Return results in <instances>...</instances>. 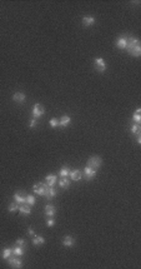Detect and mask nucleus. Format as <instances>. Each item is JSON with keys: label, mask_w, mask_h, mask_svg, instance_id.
<instances>
[{"label": "nucleus", "mask_w": 141, "mask_h": 269, "mask_svg": "<svg viewBox=\"0 0 141 269\" xmlns=\"http://www.w3.org/2000/svg\"><path fill=\"white\" fill-rule=\"evenodd\" d=\"M8 263H9V265H10L11 268H23V262H21V259L16 257V255H14V254H11L10 258H8Z\"/></svg>", "instance_id": "f257e3e1"}, {"label": "nucleus", "mask_w": 141, "mask_h": 269, "mask_svg": "<svg viewBox=\"0 0 141 269\" xmlns=\"http://www.w3.org/2000/svg\"><path fill=\"white\" fill-rule=\"evenodd\" d=\"M101 164H103V160L99 158V157H91L89 160H87V167H90L92 169H95V170H98V169L101 167Z\"/></svg>", "instance_id": "f03ea898"}, {"label": "nucleus", "mask_w": 141, "mask_h": 269, "mask_svg": "<svg viewBox=\"0 0 141 269\" xmlns=\"http://www.w3.org/2000/svg\"><path fill=\"white\" fill-rule=\"evenodd\" d=\"M44 113H45V109H44V107L41 105V104H39L36 103L35 105H34V109H33V115L34 118H40L44 115Z\"/></svg>", "instance_id": "7ed1b4c3"}, {"label": "nucleus", "mask_w": 141, "mask_h": 269, "mask_svg": "<svg viewBox=\"0 0 141 269\" xmlns=\"http://www.w3.org/2000/svg\"><path fill=\"white\" fill-rule=\"evenodd\" d=\"M140 45V40L135 36H128V45H126V50L130 52L134 47H139Z\"/></svg>", "instance_id": "20e7f679"}, {"label": "nucleus", "mask_w": 141, "mask_h": 269, "mask_svg": "<svg viewBox=\"0 0 141 269\" xmlns=\"http://www.w3.org/2000/svg\"><path fill=\"white\" fill-rule=\"evenodd\" d=\"M46 187H47V184H46V183H36L35 185L33 187L34 193L39 194V195H44V193H45Z\"/></svg>", "instance_id": "39448f33"}, {"label": "nucleus", "mask_w": 141, "mask_h": 269, "mask_svg": "<svg viewBox=\"0 0 141 269\" xmlns=\"http://www.w3.org/2000/svg\"><path fill=\"white\" fill-rule=\"evenodd\" d=\"M95 65H96V70L100 73H104L106 70V63L103 58H96L95 59Z\"/></svg>", "instance_id": "423d86ee"}, {"label": "nucleus", "mask_w": 141, "mask_h": 269, "mask_svg": "<svg viewBox=\"0 0 141 269\" xmlns=\"http://www.w3.org/2000/svg\"><path fill=\"white\" fill-rule=\"evenodd\" d=\"M84 175H85V178L87 179V180H91V179H94L95 178V175H96V170L95 169H92V168H90V167H85L84 168Z\"/></svg>", "instance_id": "0eeeda50"}, {"label": "nucleus", "mask_w": 141, "mask_h": 269, "mask_svg": "<svg viewBox=\"0 0 141 269\" xmlns=\"http://www.w3.org/2000/svg\"><path fill=\"white\" fill-rule=\"evenodd\" d=\"M56 194H57V192H56V189L54 187L47 185L46 189H45V193H44V197H45L46 199H51V198H55Z\"/></svg>", "instance_id": "6e6552de"}, {"label": "nucleus", "mask_w": 141, "mask_h": 269, "mask_svg": "<svg viewBox=\"0 0 141 269\" xmlns=\"http://www.w3.org/2000/svg\"><path fill=\"white\" fill-rule=\"evenodd\" d=\"M62 245L66 247V248L74 247L75 245V239L72 238L71 235H65L64 239H62Z\"/></svg>", "instance_id": "1a4fd4ad"}, {"label": "nucleus", "mask_w": 141, "mask_h": 269, "mask_svg": "<svg viewBox=\"0 0 141 269\" xmlns=\"http://www.w3.org/2000/svg\"><path fill=\"white\" fill-rule=\"evenodd\" d=\"M128 45V36H120L116 40V48L118 49H126Z\"/></svg>", "instance_id": "9d476101"}, {"label": "nucleus", "mask_w": 141, "mask_h": 269, "mask_svg": "<svg viewBox=\"0 0 141 269\" xmlns=\"http://www.w3.org/2000/svg\"><path fill=\"white\" fill-rule=\"evenodd\" d=\"M55 213H56V209H55V207L52 205V204H47V205H45V215L47 218L54 217Z\"/></svg>", "instance_id": "9b49d317"}, {"label": "nucleus", "mask_w": 141, "mask_h": 269, "mask_svg": "<svg viewBox=\"0 0 141 269\" xmlns=\"http://www.w3.org/2000/svg\"><path fill=\"white\" fill-rule=\"evenodd\" d=\"M69 177L71 178V180H75V182H77V180H80V179H81V177H82V173H81V170H79V169H75V170L70 172Z\"/></svg>", "instance_id": "f8f14e48"}, {"label": "nucleus", "mask_w": 141, "mask_h": 269, "mask_svg": "<svg viewBox=\"0 0 141 269\" xmlns=\"http://www.w3.org/2000/svg\"><path fill=\"white\" fill-rule=\"evenodd\" d=\"M19 212H20L21 214H25V215H28V214H30V213H31V207H30V205H28L26 203H24V204H19Z\"/></svg>", "instance_id": "ddd939ff"}, {"label": "nucleus", "mask_w": 141, "mask_h": 269, "mask_svg": "<svg viewBox=\"0 0 141 269\" xmlns=\"http://www.w3.org/2000/svg\"><path fill=\"white\" fill-rule=\"evenodd\" d=\"M82 24H84V26H86V28L92 26L95 24V18L94 16H84L82 18Z\"/></svg>", "instance_id": "4468645a"}, {"label": "nucleus", "mask_w": 141, "mask_h": 269, "mask_svg": "<svg viewBox=\"0 0 141 269\" xmlns=\"http://www.w3.org/2000/svg\"><path fill=\"white\" fill-rule=\"evenodd\" d=\"M56 180H57V177L54 175V174H49V175H46V178H45V183L49 187H54V184L56 183Z\"/></svg>", "instance_id": "2eb2a0df"}, {"label": "nucleus", "mask_w": 141, "mask_h": 269, "mask_svg": "<svg viewBox=\"0 0 141 269\" xmlns=\"http://www.w3.org/2000/svg\"><path fill=\"white\" fill-rule=\"evenodd\" d=\"M70 122H71V118H70L69 115H64V117H61V119L59 120V127L65 128V127L69 125Z\"/></svg>", "instance_id": "dca6fc26"}, {"label": "nucleus", "mask_w": 141, "mask_h": 269, "mask_svg": "<svg viewBox=\"0 0 141 269\" xmlns=\"http://www.w3.org/2000/svg\"><path fill=\"white\" fill-rule=\"evenodd\" d=\"M14 200H15L18 204H24L25 203V197H24L23 193L16 192L15 194H14Z\"/></svg>", "instance_id": "f3484780"}, {"label": "nucleus", "mask_w": 141, "mask_h": 269, "mask_svg": "<svg viewBox=\"0 0 141 269\" xmlns=\"http://www.w3.org/2000/svg\"><path fill=\"white\" fill-rule=\"evenodd\" d=\"M45 243V239L44 237L41 235H34V239H33V244L35 247H39V245H43V244Z\"/></svg>", "instance_id": "a211bd4d"}, {"label": "nucleus", "mask_w": 141, "mask_h": 269, "mask_svg": "<svg viewBox=\"0 0 141 269\" xmlns=\"http://www.w3.org/2000/svg\"><path fill=\"white\" fill-rule=\"evenodd\" d=\"M13 99H14V102H16V103H23L24 100H25V94L18 92V93H15L13 95Z\"/></svg>", "instance_id": "6ab92c4d"}, {"label": "nucleus", "mask_w": 141, "mask_h": 269, "mask_svg": "<svg viewBox=\"0 0 141 269\" xmlns=\"http://www.w3.org/2000/svg\"><path fill=\"white\" fill-rule=\"evenodd\" d=\"M59 185H60V188H62V189H67V188L70 187V179L67 178V177L61 178L60 182H59Z\"/></svg>", "instance_id": "aec40b11"}, {"label": "nucleus", "mask_w": 141, "mask_h": 269, "mask_svg": "<svg viewBox=\"0 0 141 269\" xmlns=\"http://www.w3.org/2000/svg\"><path fill=\"white\" fill-rule=\"evenodd\" d=\"M25 203L28 204V205L33 207V205H35L36 199H35V197H34V195H31V194H26V195H25Z\"/></svg>", "instance_id": "412c9836"}, {"label": "nucleus", "mask_w": 141, "mask_h": 269, "mask_svg": "<svg viewBox=\"0 0 141 269\" xmlns=\"http://www.w3.org/2000/svg\"><path fill=\"white\" fill-rule=\"evenodd\" d=\"M129 54H130V55H132V57H135V58H139L141 55V47L140 45L139 47H134L129 52Z\"/></svg>", "instance_id": "4be33fe9"}, {"label": "nucleus", "mask_w": 141, "mask_h": 269, "mask_svg": "<svg viewBox=\"0 0 141 269\" xmlns=\"http://www.w3.org/2000/svg\"><path fill=\"white\" fill-rule=\"evenodd\" d=\"M11 254H13V249L11 248H4L3 249V253H1V258L3 259H6V260H8V258H10Z\"/></svg>", "instance_id": "5701e85b"}, {"label": "nucleus", "mask_w": 141, "mask_h": 269, "mask_svg": "<svg viewBox=\"0 0 141 269\" xmlns=\"http://www.w3.org/2000/svg\"><path fill=\"white\" fill-rule=\"evenodd\" d=\"M13 254H14V255H16V257H21V255H24V248L16 245L15 248H13Z\"/></svg>", "instance_id": "b1692460"}, {"label": "nucleus", "mask_w": 141, "mask_h": 269, "mask_svg": "<svg viewBox=\"0 0 141 269\" xmlns=\"http://www.w3.org/2000/svg\"><path fill=\"white\" fill-rule=\"evenodd\" d=\"M8 210H9V212H11V213L18 212V210H19V204H18L16 202L10 203V204H9V207H8Z\"/></svg>", "instance_id": "393cba45"}, {"label": "nucleus", "mask_w": 141, "mask_h": 269, "mask_svg": "<svg viewBox=\"0 0 141 269\" xmlns=\"http://www.w3.org/2000/svg\"><path fill=\"white\" fill-rule=\"evenodd\" d=\"M69 174H70V169L67 168V167H64V168H61V169H60V172H59V175H60L61 178L69 177Z\"/></svg>", "instance_id": "a878e982"}, {"label": "nucleus", "mask_w": 141, "mask_h": 269, "mask_svg": "<svg viewBox=\"0 0 141 269\" xmlns=\"http://www.w3.org/2000/svg\"><path fill=\"white\" fill-rule=\"evenodd\" d=\"M140 132H141V125L140 124H134L132 128H131V133L136 134V135H140Z\"/></svg>", "instance_id": "bb28decb"}, {"label": "nucleus", "mask_w": 141, "mask_h": 269, "mask_svg": "<svg viewBox=\"0 0 141 269\" xmlns=\"http://www.w3.org/2000/svg\"><path fill=\"white\" fill-rule=\"evenodd\" d=\"M49 124H50L51 128H56V127H59V120H57V119H55V118H52L51 120L49 122Z\"/></svg>", "instance_id": "cd10ccee"}, {"label": "nucleus", "mask_w": 141, "mask_h": 269, "mask_svg": "<svg viewBox=\"0 0 141 269\" xmlns=\"http://www.w3.org/2000/svg\"><path fill=\"white\" fill-rule=\"evenodd\" d=\"M38 125V120H36V118H33L30 122H29V127L30 128H35Z\"/></svg>", "instance_id": "c85d7f7f"}, {"label": "nucleus", "mask_w": 141, "mask_h": 269, "mask_svg": "<svg viewBox=\"0 0 141 269\" xmlns=\"http://www.w3.org/2000/svg\"><path fill=\"white\" fill-rule=\"evenodd\" d=\"M132 119L135 120V124H140L141 123V115H140V114H134Z\"/></svg>", "instance_id": "c756f323"}, {"label": "nucleus", "mask_w": 141, "mask_h": 269, "mask_svg": "<svg viewBox=\"0 0 141 269\" xmlns=\"http://www.w3.org/2000/svg\"><path fill=\"white\" fill-rule=\"evenodd\" d=\"M15 244H16V245H19V247H25V244H26V242L25 240H24V239H18V240L15 242Z\"/></svg>", "instance_id": "7c9ffc66"}, {"label": "nucleus", "mask_w": 141, "mask_h": 269, "mask_svg": "<svg viewBox=\"0 0 141 269\" xmlns=\"http://www.w3.org/2000/svg\"><path fill=\"white\" fill-rule=\"evenodd\" d=\"M46 225H47V227H54V225H55V220H54V219H52V217L47 219V222H46Z\"/></svg>", "instance_id": "2f4dec72"}, {"label": "nucleus", "mask_w": 141, "mask_h": 269, "mask_svg": "<svg viewBox=\"0 0 141 269\" xmlns=\"http://www.w3.org/2000/svg\"><path fill=\"white\" fill-rule=\"evenodd\" d=\"M28 233H29V235H35V233H34V229L33 228H29L28 229Z\"/></svg>", "instance_id": "473e14b6"}, {"label": "nucleus", "mask_w": 141, "mask_h": 269, "mask_svg": "<svg viewBox=\"0 0 141 269\" xmlns=\"http://www.w3.org/2000/svg\"><path fill=\"white\" fill-rule=\"evenodd\" d=\"M141 113V109L139 108V109H136V112H135V114H140Z\"/></svg>", "instance_id": "72a5a7b5"}, {"label": "nucleus", "mask_w": 141, "mask_h": 269, "mask_svg": "<svg viewBox=\"0 0 141 269\" xmlns=\"http://www.w3.org/2000/svg\"><path fill=\"white\" fill-rule=\"evenodd\" d=\"M137 143H139V144H140V143H141V138H140V135H139V137H137Z\"/></svg>", "instance_id": "f704fd0d"}]
</instances>
